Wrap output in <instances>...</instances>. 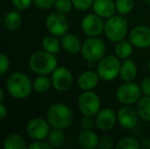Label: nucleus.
<instances>
[{
	"instance_id": "obj_1",
	"label": "nucleus",
	"mask_w": 150,
	"mask_h": 149,
	"mask_svg": "<svg viewBox=\"0 0 150 149\" xmlns=\"http://www.w3.org/2000/svg\"><path fill=\"white\" fill-rule=\"evenodd\" d=\"M74 112L69 105L63 103H53L46 112V119L51 128L65 130L74 123Z\"/></svg>"
},
{
	"instance_id": "obj_2",
	"label": "nucleus",
	"mask_w": 150,
	"mask_h": 149,
	"mask_svg": "<svg viewBox=\"0 0 150 149\" xmlns=\"http://www.w3.org/2000/svg\"><path fill=\"white\" fill-rule=\"evenodd\" d=\"M8 93L16 99H25L29 97L33 90V82L26 74L16 72L8 77L6 81Z\"/></svg>"
},
{
	"instance_id": "obj_3",
	"label": "nucleus",
	"mask_w": 150,
	"mask_h": 149,
	"mask_svg": "<svg viewBox=\"0 0 150 149\" xmlns=\"http://www.w3.org/2000/svg\"><path fill=\"white\" fill-rule=\"evenodd\" d=\"M57 57L56 54L50 53L45 50L36 51L31 55L29 59V66L37 75H49L57 68Z\"/></svg>"
},
{
	"instance_id": "obj_4",
	"label": "nucleus",
	"mask_w": 150,
	"mask_h": 149,
	"mask_svg": "<svg viewBox=\"0 0 150 149\" xmlns=\"http://www.w3.org/2000/svg\"><path fill=\"white\" fill-rule=\"evenodd\" d=\"M104 35L113 43L124 40L129 35V24L122 14H113L106 18L104 26Z\"/></svg>"
},
{
	"instance_id": "obj_5",
	"label": "nucleus",
	"mask_w": 150,
	"mask_h": 149,
	"mask_svg": "<svg viewBox=\"0 0 150 149\" xmlns=\"http://www.w3.org/2000/svg\"><path fill=\"white\" fill-rule=\"evenodd\" d=\"M106 52V44L99 37H88L82 44L81 54L87 61L98 62Z\"/></svg>"
},
{
	"instance_id": "obj_6",
	"label": "nucleus",
	"mask_w": 150,
	"mask_h": 149,
	"mask_svg": "<svg viewBox=\"0 0 150 149\" xmlns=\"http://www.w3.org/2000/svg\"><path fill=\"white\" fill-rule=\"evenodd\" d=\"M120 64L122 62L117 55H104L97 64L96 72L102 81H113L120 75Z\"/></svg>"
},
{
	"instance_id": "obj_7",
	"label": "nucleus",
	"mask_w": 150,
	"mask_h": 149,
	"mask_svg": "<svg viewBox=\"0 0 150 149\" xmlns=\"http://www.w3.org/2000/svg\"><path fill=\"white\" fill-rule=\"evenodd\" d=\"M142 95L140 85L134 82H124V84L119 86L115 92L117 99L125 105L136 104L138 100L142 97Z\"/></svg>"
},
{
	"instance_id": "obj_8",
	"label": "nucleus",
	"mask_w": 150,
	"mask_h": 149,
	"mask_svg": "<svg viewBox=\"0 0 150 149\" xmlns=\"http://www.w3.org/2000/svg\"><path fill=\"white\" fill-rule=\"evenodd\" d=\"M78 108L83 115L95 117L101 109V100L98 94L90 91H83L78 98Z\"/></svg>"
},
{
	"instance_id": "obj_9",
	"label": "nucleus",
	"mask_w": 150,
	"mask_h": 149,
	"mask_svg": "<svg viewBox=\"0 0 150 149\" xmlns=\"http://www.w3.org/2000/svg\"><path fill=\"white\" fill-rule=\"evenodd\" d=\"M45 27L49 34L56 37H62L69 31V23L65 14L54 11L47 16L45 20Z\"/></svg>"
},
{
	"instance_id": "obj_10",
	"label": "nucleus",
	"mask_w": 150,
	"mask_h": 149,
	"mask_svg": "<svg viewBox=\"0 0 150 149\" xmlns=\"http://www.w3.org/2000/svg\"><path fill=\"white\" fill-rule=\"evenodd\" d=\"M104 26L105 22L103 20V18L95 12L86 14L81 20V29L88 37H99L104 33Z\"/></svg>"
},
{
	"instance_id": "obj_11",
	"label": "nucleus",
	"mask_w": 150,
	"mask_h": 149,
	"mask_svg": "<svg viewBox=\"0 0 150 149\" xmlns=\"http://www.w3.org/2000/svg\"><path fill=\"white\" fill-rule=\"evenodd\" d=\"M52 87L58 92H67L74 83V76L65 66H57L51 74Z\"/></svg>"
},
{
	"instance_id": "obj_12",
	"label": "nucleus",
	"mask_w": 150,
	"mask_h": 149,
	"mask_svg": "<svg viewBox=\"0 0 150 149\" xmlns=\"http://www.w3.org/2000/svg\"><path fill=\"white\" fill-rule=\"evenodd\" d=\"M50 128L51 126L47 119H44L42 117H35L27 124L26 131L31 139L45 140L48 137Z\"/></svg>"
},
{
	"instance_id": "obj_13",
	"label": "nucleus",
	"mask_w": 150,
	"mask_h": 149,
	"mask_svg": "<svg viewBox=\"0 0 150 149\" xmlns=\"http://www.w3.org/2000/svg\"><path fill=\"white\" fill-rule=\"evenodd\" d=\"M117 123L122 129L125 130H132L136 128L139 121V114L137 109L132 105H125L117 110Z\"/></svg>"
},
{
	"instance_id": "obj_14",
	"label": "nucleus",
	"mask_w": 150,
	"mask_h": 149,
	"mask_svg": "<svg viewBox=\"0 0 150 149\" xmlns=\"http://www.w3.org/2000/svg\"><path fill=\"white\" fill-rule=\"evenodd\" d=\"M129 41L139 49L150 47V28L144 25L136 26L129 32Z\"/></svg>"
},
{
	"instance_id": "obj_15",
	"label": "nucleus",
	"mask_w": 150,
	"mask_h": 149,
	"mask_svg": "<svg viewBox=\"0 0 150 149\" xmlns=\"http://www.w3.org/2000/svg\"><path fill=\"white\" fill-rule=\"evenodd\" d=\"M117 123V114L112 108H101L95 115V125L100 131L107 132L112 130Z\"/></svg>"
},
{
	"instance_id": "obj_16",
	"label": "nucleus",
	"mask_w": 150,
	"mask_h": 149,
	"mask_svg": "<svg viewBox=\"0 0 150 149\" xmlns=\"http://www.w3.org/2000/svg\"><path fill=\"white\" fill-rule=\"evenodd\" d=\"M93 12L103 18H108L115 14L117 7L113 0H94L92 5Z\"/></svg>"
},
{
	"instance_id": "obj_17",
	"label": "nucleus",
	"mask_w": 150,
	"mask_h": 149,
	"mask_svg": "<svg viewBox=\"0 0 150 149\" xmlns=\"http://www.w3.org/2000/svg\"><path fill=\"white\" fill-rule=\"evenodd\" d=\"M100 78L97 72L94 71H86L78 77V86L82 91H90L94 90L98 86Z\"/></svg>"
},
{
	"instance_id": "obj_18",
	"label": "nucleus",
	"mask_w": 150,
	"mask_h": 149,
	"mask_svg": "<svg viewBox=\"0 0 150 149\" xmlns=\"http://www.w3.org/2000/svg\"><path fill=\"white\" fill-rule=\"evenodd\" d=\"M78 144L84 149H95L98 147L99 137L93 130H84L80 131L77 138Z\"/></svg>"
},
{
	"instance_id": "obj_19",
	"label": "nucleus",
	"mask_w": 150,
	"mask_h": 149,
	"mask_svg": "<svg viewBox=\"0 0 150 149\" xmlns=\"http://www.w3.org/2000/svg\"><path fill=\"white\" fill-rule=\"evenodd\" d=\"M138 75V66L136 62L131 58L124 59V61L120 64V78L124 82H133L136 79Z\"/></svg>"
},
{
	"instance_id": "obj_20",
	"label": "nucleus",
	"mask_w": 150,
	"mask_h": 149,
	"mask_svg": "<svg viewBox=\"0 0 150 149\" xmlns=\"http://www.w3.org/2000/svg\"><path fill=\"white\" fill-rule=\"evenodd\" d=\"M60 43L63 50L69 54H77L81 52L82 44H83L79 37L74 34H69V33L61 37Z\"/></svg>"
},
{
	"instance_id": "obj_21",
	"label": "nucleus",
	"mask_w": 150,
	"mask_h": 149,
	"mask_svg": "<svg viewBox=\"0 0 150 149\" xmlns=\"http://www.w3.org/2000/svg\"><path fill=\"white\" fill-rule=\"evenodd\" d=\"M23 18L21 13L16 10H12L9 11L4 16V18H2V25L3 27L9 32H13L20 29V27L22 26Z\"/></svg>"
},
{
	"instance_id": "obj_22",
	"label": "nucleus",
	"mask_w": 150,
	"mask_h": 149,
	"mask_svg": "<svg viewBox=\"0 0 150 149\" xmlns=\"http://www.w3.org/2000/svg\"><path fill=\"white\" fill-rule=\"evenodd\" d=\"M27 141L20 134H10L5 138L3 142L4 149H27L28 148Z\"/></svg>"
},
{
	"instance_id": "obj_23",
	"label": "nucleus",
	"mask_w": 150,
	"mask_h": 149,
	"mask_svg": "<svg viewBox=\"0 0 150 149\" xmlns=\"http://www.w3.org/2000/svg\"><path fill=\"white\" fill-rule=\"evenodd\" d=\"M136 109L142 121H150V96L143 95L136 103Z\"/></svg>"
},
{
	"instance_id": "obj_24",
	"label": "nucleus",
	"mask_w": 150,
	"mask_h": 149,
	"mask_svg": "<svg viewBox=\"0 0 150 149\" xmlns=\"http://www.w3.org/2000/svg\"><path fill=\"white\" fill-rule=\"evenodd\" d=\"M133 47L130 41L124 39L122 41L117 42V45L115 47V55H117L120 59H127L130 58L133 54Z\"/></svg>"
},
{
	"instance_id": "obj_25",
	"label": "nucleus",
	"mask_w": 150,
	"mask_h": 149,
	"mask_svg": "<svg viewBox=\"0 0 150 149\" xmlns=\"http://www.w3.org/2000/svg\"><path fill=\"white\" fill-rule=\"evenodd\" d=\"M42 47L45 51L50 52V53L57 54L60 51L61 43L58 40V37L50 34L49 36H46L43 38L42 41Z\"/></svg>"
},
{
	"instance_id": "obj_26",
	"label": "nucleus",
	"mask_w": 150,
	"mask_h": 149,
	"mask_svg": "<svg viewBox=\"0 0 150 149\" xmlns=\"http://www.w3.org/2000/svg\"><path fill=\"white\" fill-rule=\"evenodd\" d=\"M47 141L52 146V148H60L65 142V134L63 130L52 128L48 134Z\"/></svg>"
},
{
	"instance_id": "obj_27",
	"label": "nucleus",
	"mask_w": 150,
	"mask_h": 149,
	"mask_svg": "<svg viewBox=\"0 0 150 149\" xmlns=\"http://www.w3.org/2000/svg\"><path fill=\"white\" fill-rule=\"evenodd\" d=\"M51 86V79L46 75H39L33 82V90L37 93H46Z\"/></svg>"
},
{
	"instance_id": "obj_28",
	"label": "nucleus",
	"mask_w": 150,
	"mask_h": 149,
	"mask_svg": "<svg viewBox=\"0 0 150 149\" xmlns=\"http://www.w3.org/2000/svg\"><path fill=\"white\" fill-rule=\"evenodd\" d=\"M141 147V143L134 137L126 136L120 138L115 143L117 149H139Z\"/></svg>"
},
{
	"instance_id": "obj_29",
	"label": "nucleus",
	"mask_w": 150,
	"mask_h": 149,
	"mask_svg": "<svg viewBox=\"0 0 150 149\" xmlns=\"http://www.w3.org/2000/svg\"><path fill=\"white\" fill-rule=\"evenodd\" d=\"M115 2L117 13L122 16H127L131 13L135 6L134 0H115Z\"/></svg>"
},
{
	"instance_id": "obj_30",
	"label": "nucleus",
	"mask_w": 150,
	"mask_h": 149,
	"mask_svg": "<svg viewBox=\"0 0 150 149\" xmlns=\"http://www.w3.org/2000/svg\"><path fill=\"white\" fill-rule=\"evenodd\" d=\"M54 7H55L56 11L60 12V13H63V14H67V13H69V12H71L74 5H73L71 0H55Z\"/></svg>"
},
{
	"instance_id": "obj_31",
	"label": "nucleus",
	"mask_w": 150,
	"mask_h": 149,
	"mask_svg": "<svg viewBox=\"0 0 150 149\" xmlns=\"http://www.w3.org/2000/svg\"><path fill=\"white\" fill-rule=\"evenodd\" d=\"M74 7L80 11H86V10L92 8L94 0H71Z\"/></svg>"
},
{
	"instance_id": "obj_32",
	"label": "nucleus",
	"mask_w": 150,
	"mask_h": 149,
	"mask_svg": "<svg viewBox=\"0 0 150 149\" xmlns=\"http://www.w3.org/2000/svg\"><path fill=\"white\" fill-rule=\"evenodd\" d=\"M113 147H115V140L112 137L108 135H104L101 138H99V144H98V148L100 149H112Z\"/></svg>"
},
{
	"instance_id": "obj_33",
	"label": "nucleus",
	"mask_w": 150,
	"mask_h": 149,
	"mask_svg": "<svg viewBox=\"0 0 150 149\" xmlns=\"http://www.w3.org/2000/svg\"><path fill=\"white\" fill-rule=\"evenodd\" d=\"M81 128L84 130H93L95 125V117L91 115H83L81 119Z\"/></svg>"
},
{
	"instance_id": "obj_34",
	"label": "nucleus",
	"mask_w": 150,
	"mask_h": 149,
	"mask_svg": "<svg viewBox=\"0 0 150 149\" xmlns=\"http://www.w3.org/2000/svg\"><path fill=\"white\" fill-rule=\"evenodd\" d=\"M11 3L16 9L24 11V10H27L32 5L33 0H11Z\"/></svg>"
},
{
	"instance_id": "obj_35",
	"label": "nucleus",
	"mask_w": 150,
	"mask_h": 149,
	"mask_svg": "<svg viewBox=\"0 0 150 149\" xmlns=\"http://www.w3.org/2000/svg\"><path fill=\"white\" fill-rule=\"evenodd\" d=\"M10 66V61L7 55L3 53H0V76L6 74Z\"/></svg>"
},
{
	"instance_id": "obj_36",
	"label": "nucleus",
	"mask_w": 150,
	"mask_h": 149,
	"mask_svg": "<svg viewBox=\"0 0 150 149\" xmlns=\"http://www.w3.org/2000/svg\"><path fill=\"white\" fill-rule=\"evenodd\" d=\"M28 148H30V149H51L52 146L50 145L48 141H44V140H34V142L28 146Z\"/></svg>"
},
{
	"instance_id": "obj_37",
	"label": "nucleus",
	"mask_w": 150,
	"mask_h": 149,
	"mask_svg": "<svg viewBox=\"0 0 150 149\" xmlns=\"http://www.w3.org/2000/svg\"><path fill=\"white\" fill-rule=\"evenodd\" d=\"M33 3L40 9H49L54 6L55 0H33Z\"/></svg>"
},
{
	"instance_id": "obj_38",
	"label": "nucleus",
	"mask_w": 150,
	"mask_h": 149,
	"mask_svg": "<svg viewBox=\"0 0 150 149\" xmlns=\"http://www.w3.org/2000/svg\"><path fill=\"white\" fill-rule=\"evenodd\" d=\"M140 87H141V90H142L143 95L150 96V76L145 77L144 79L141 81Z\"/></svg>"
},
{
	"instance_id": "obj_39",
	"label": "nucleus",
	"mask_w": 150,
	"mask_h": 149,
	"mask_svg": "<svg viewBox=\"0 0 150 149\" xmlns=\"http://www.w3.org/2000/svg\"><path fill=\"white\" fill-rule=\"evenodd\" d=\"M7 107H6L5 105H4L3 103H0V119H3L6 117V115H7Z\"/></svg>"
},
{
	"instance_id": "obj_40",
	"label": "nucleus",
	"mask_w": 150,
	"mask_h": 149,
	"mask_svg": "<svg viewBox=\"0 0 150 149\" xmlns=\"http://www.w3.org/2000/svg\"><path fill=\"white\" fill-rule=\"evenodd\" d=\"M141 147L145 149H150V137H146L141 142Z\"/></svg>"
},
{
	"instance_id": "obj_41",
	"label": "nucleus",
	"mask_w": 150,
	"mask_h": 149,
	"mask_svg": "<svg viewBox=\"0 0 150 149\" xmlns=\"http://www.w3.org/2000/svg\"><path fill=\"white\" fill-rule=\"evenodd\" d=\"M3 100H4V92H3V90L0 88V103L3 102Z\"/></svg>"
},
{
	"instance_id": "obj_42",
	"label": "nucleus",
	"mask_w": 150,
	"mask_h": 149,
	"mask_svg": "<svg viewBox=\"0 0 150 149\" xmlns=\"http://www.w3.org/2000/svg\"><path fill=\"white\" fill-rule=\"evenodd\" d=\"M147 68H148V72H149V75H150V58L148 60V64H147Z\"/></svg>"
},
{
	"instance_id": "obj_43",
	"label": "nucleus",
	"mask_w": 150,
	"mask_h": 149,
	"mask_svg": "<svg viewBox=\"0 0 150 149\" xmlns=\"http://www.w3.org/2000/svg\"><path fill=\"white\" fill-rule=\"evenodd\" d=\"M144 1H145V3H146V4L150 5V0H144Z\"/></svg>"
},
{
	"instance_id": "obj_44",
	"label": "nucleus",
	"mask_w": 150,
	"mask_h": 149,
	"mask_svg": "<svg viewBox=\"0 0 150 149\" xmlns=\"http://www.w3.org/2000/svg\"><path fill=\"white\" fill-rule=\"evenodd\" d=\"M2 24V18H1V16H0V25Z\"/></svg>"
},
{
	"instance_id": "obj_45",
	"label": "nucleus",
	"mask_w": 150,
	"mask_h": 149,
	"mask_svg": "<svg viewBox=\"0 0 150 149\" xmlns=\"http://www.w3.org/2000/svg\"><path fill=\"white\" fill-rule=\"evenodd\" d=\"M2 1H4V0H0V2H2Z\"/></svg>"
}]
</instances>
